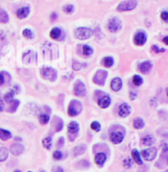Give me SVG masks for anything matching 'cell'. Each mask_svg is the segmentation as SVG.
<instances>
[{
    "instance_id": "20",
    "label": "cell",
    "mask_w": 168,
    "mask_h": 172,
    "mask_svg": "<svg viewBox=\"0 0 168 172\" xmlns=\"http://www.w3.org/2000/svg\"><path fill=\"white\" fill-rule=\"evenodd\" d=\"M131 156H132V158L134 159V161L136 163L139 164V165H142V158H141V156L139 154V152H138V150L133 149L132 152H131Z\"/></svg>"
},
{
    "instance_id": "36",
    "label": "cell",
    "mask_w": 168,
    "mask_h": 172,
    "mask_svg": "<svg viewBox=\"0 0 168 172\" xmlns=\"http://www.w3.org/2000/svg\"><path fill=\"white\" fill-rule=\"evenodd\" d=\"M63 11H64L66 13L70 14L71 13L74 11V6L71 4H67L63 7Z\"/></svg>"
},
{
    "instance_id": "33",
    "label": "cell",
    "mask_w": 168,
    "mask_h": 172,
    "mask_svg": "<svg viewBox=\"0 0 168 172\" xmlns=\"http://www.w3.org/2000/svg\"><path fill=\"white\" fill-rule=\"evenodd\" d=\"M91 128L95 131V132H99L100 131V129H101V124H99L98 121H94L90 125Z\"/></svg>"
},
{
    "instance_id": "34",
    "label": "cell",
    "mask_w": 168,
    "mask_h": 172,
    "mask_svg": "<svg viewBox=\"0 0 168 172\" xmlns=\"http://www.w3.org/2000/svg\"><path fill=\"white\" fill-rule=\"evenodd\" d=\"M22 34L27 39H32L34 37V34H33V32L30 31V29H25L23 31V32H22Z\"/></svg>"
},
{
    "instance_id": "19",
    "label": "cell",
    "mask_w": 168,
    "mask_h": 172,
    "mask_svg": "<svg viewBox=\"0 0 168 172\" xmlns=\"http://www.w3.org/2000/svg\"><path fill=\"white\" fill-rule=\"evenodd\" d=\"M67 129H68V132L70 133H76L79 131L80 129V127H79V124L76 121H72L71 122L68 126H67Z\"/></svg>"
},
{
    "instance_id": "21",
    "label": "cell",
    "mask_w": 168,
    "mask_h": 172,
    "mask_svg": "<svg viewBox=\"0 0 168 172\" xmlns=\"http://www.w3.org/2000/svg\"><path fill=\"white\" fill-rule=\"evenodd\" d=\"M12 137V133L4 128H0V138L3 141H7Z\"/></svg>"
},
{
    "instance_id": "24",
    "label": "cell",
    "mask_w": 168,
    "mask_h": 172,
    "mask_svg": "<svg viewBox=\"0 0 168 172\" xmlns=\"http://www.w3.org/2000/svg\"><path fill=\"white\" fill-rule=\"evenodd\" d=\"M8 156V150L6 147H0V161H4Z\"/></svg>"
},
{
    "instance_id": "43",
    "label": "cell",
    "mask_w": 168,
    "mask_h": 172,
    "mask_svg": "<svg viewBox=\"0 0 168 172\" xmlns=\"http://www.w3.org/2000/svg\"><path fill=\"white\" fill-rule=\"evenodd\" d=\"M4 83V77L2 73H0V86H2Z\"/></svg>"
},
{
    "instance_id": "16",
    "label": "cell",
    "mask_w": 168,
    "mask_h": 172,
    "mask_svg": "<svg viewBox=\"0 0 168 172\" xmlns=\"http://www.w3.org/2000/svg\"><path fill=\"white\" fill-rule=\"evenodd\" d=\"M152 67H153V65L149 61H145V62H143L142 63L139 64V69L142 73L147 74L150 72V70L152 69Z\"/></svg>"
},
{
    "instance_id": "47",
    "label": "cell",
    "mask_w": 168,
    "mask_h": 172,
    "mask_svg": "<svg viewBox=\"0 0 168 172\" xmlns=\"http://www.w3.org/2000/svg\"><path fill=\"white\" fill-rule=\"evenodd\" d=\"M55 172H64L63 171V169L61 167H57L56 169V171H55Z\"/></svg>"
},
{
    "instance_id": "35",
    "label": "cell",
    "mask_w": 168,
    "mask_h": 172,
    "mask_svg": "<svg viewBox=\"0 0 168 172\" xmlns=\"http://www.w3.org/2000/svg\"><path fill=\"white\" fill-rule=\"evenodd\" d=\"M19 104H20V102L18 101V100H13L12 102H11V112H15L16 110L18 109V106H19Z\"/></svg>"
},
{
    "instance_id": "4",
    "label": "cell",
    "mask_w": 168,
    "mask_h": 172,
    "mask_svg": "<svg viewBox=\"0 0 168 172\" xmlns=\"http://www.w3.org/2000/svg\"><path fill=\"white\" fill-rule=\"evenodd\" d=\"M108 30L111 32H117L118 31H120L122 27V23L121 21L117 18H112L109 20L108 24Z\"/></svg>"
},
{
    "instance_id": "22",
    "label": "cell",
    "mask_w": 168,
    "mask_h": 172,
    "mask_svg": "<svg viewBox=\"0 0 168 172\" xmlns=\"http://www.w3.org/2000/svg\"><path fill=\"white\" fill-rule=\"evenodd\" d=\"M61 35H62V30L58 27H55L50 31V36L52 39H54V40H57Z\"/></svg>"
},
{
    "instance_id": "14",
    "label": "cell",
    "mask_w": 168,
    "mask_h": 172,
    "mask_svg": "<svg viewBox=\"0 0 168 172\" xmlns=\"http://www.w3.org/2000/svg\"><path fill=\"white\" fill-rule=\"evenodd\" d=\"M98 104L99 106L101 107V108H104V109H106L108 108V106H110L111 104V98L108 97V96H104V97H100L98 101Z\"/></svg>"
},
{
    "instance_id": "12",
    "label": "cell",
    "mask_w": 168,
    "mask_h": 172,
    "mask_svg": "<svg viewBox=\"0 0 168 172\" xmlns=\"http://www.w3.org/2000/svg\"><path fill=\"white\" fill-rule=\"evenodd\" d=\"M122 80L120 78H115L112 80L111 82V88L114 92H118L120 91L122 87Z\"/></svg>"
},
{
    "instance_id": "15",
    "label": "cell",
    "mask_w": 168,
    "mask_h": 172,
    "mask_svg": "<svg viewBox=\"0 0 168 172\" xmlns=\"http://www.w3.org/2000/svg\"><path fill=\"white\" fill-rule=\"evenodd\" d=\"M30 9L29 7H22L18 9L17 12V16L20 19H24L28 17V15L30 13Z\"/></svg>"
},
{
    "instance_id": "37",
    "label": "cell",
    "mask_w": 168,
    "mask_h": 172,
    "mask_svg": "<svg viewBox=\"0 0 168 172\" xmlns=\"http://www.w3.org/2000/svg\"><path fill=\"white\" fill-rule=\"evenodd\" d=\"M62 156H63V155H62V152H60V151H56L53 153V157L56 160H61V159L62 158Z\"/></svg>"
},
{
    "instance_id": "10",
    "label": "cell",
    "mask_w": 168,
    "mask_h": 172,
    "mask_svg": "<svg viewBox=\"0 0 168 172\" xmlns=\"http://www.w3.org/2000/svg\"><path fill=\"white\" fill-rule=\"evenodd\" d=\"M110 139L114 144H119L124 139V135L122 134V133L120 131L117 132H113L110 135Z\"/></svg>"
},
{
    "instance_id": "31",
    "label": "cell",
    "mask_w": 168,
    "mask_h": 172,
    "mask_svg": "<svg viewBox=\"0 0 168 172\" xmlns=\"http://www.w3.org/2000/svg\"><path fill=\"white\" fill-rule=\"evenodd\" d=\"M39 122L41 124H46L48 123L49 121V116L46 114H42V115L39 116Z\"/></svg>"
},
{
    "instance_id": "23",
    "label": "cell",
    "mask_w": 168,
    "mask_h": 172,
    "mask_svg": "<svg viewBox=\"0 0 168 172\" xmlns=\"http://www.w3.org/2000/svg\"><path fill=\"white\" fill-rule=\"evenodd\" d=\"M9 18L8 13L3 8H0V22L2 23H7L8 22Z\"/></svg>"
},
{
    "instance_id": "8",
    "label": "cell",
    "mask_w": 168,
    "mask_h": 172,
    "mask_svg": "<svg viewBox=\"0 0 168 172\" xmlns=\"http://www.w3.org/2000/svg\"><path fill=\"white\" fill-rule=\"evenodd\" d=\"M108 76V72L104 70H99L94 77V82L98 85L103 86L105 83V80Z\"/></svg>"
},
{
    "instance_id": "6",
    "label": "cell",
    "mask_w": 168,
    "mask_h": 172,
    "mask_svg": "<svg viewBox=\"0 0 168 172\" xmlns=\"http://www.w3.org/2000/svg\"><path fill=\"white\" fill-rule=\"evenodd\" d=\"M74 93L77 97H85L86 95V87L81 81L77 80L74 87Z\"/></svg>"
},
{
    "instance_id": "17",
    "label": "cell",
    "mask_w": 168,
    "mask_h": 172,
    "mask_svg": "<svg viewBox=\"0 0 168 172\" xmlns=\"http://www.w3.org/2000/svg\"><path fill=\"white\" fill-rule=\"evenodd\" d=\"M155 142V138L152 135H146L142 138V141H141V143H142L144 146H152L154 144Z\"/></svg>"
},
{
    "instance_id": "49",
    "label": "cell",
    "mask_w": 168,
    "mask_h": 172,
    "mask_svg": "<svg viewBox=\"0 0 168 172\" xmlns=\"http://www.w3.org/2000/svg\"><path fill=\"white\" fill-rule=\"evenodd\" d=\"M4 110V109H2V108H1V107H0V111H2V110Z\"/></svg>"
},
{
    "instance_id": "1",
    "label": "cell",
    "mask_w": 168,
    "mask_h": 172,
    "mask_svg": "<svg viewBox=\"0 0 168 172\" xmlns=\"http://www.w3.org/2000/svg\"><path fill=\"white\" fill-rule=\"evenodd\" d=\"M74 34L75 36L79 40H87L92 36L93 31L88 27H78L76 29H75Z\"/></svg>"
},
{
    "instance_id": "44",
    "label": "cell",
    "mask_w": 168,
    "mask_h": 172,
    "mask_svg": "<svg viewBox=\"0 0 168 172\" xmlns=\"http://www.w3.org/2000/svg\"><path fill=\"white\" fill-rule=\"evenodd\" d=\"M51 18H52V21L56 20L57 18V13H52V16H51Z\"/></svg>"
},
{
    "instance_id": "50",
    "label": "cell",
    "mask_w": 168,
    "mask_h": 172,
    "mask_svg": "<svg viewBox=\"0 0 168 172\" xmlns=\"http://www.w3.org/2000/svg\"><path fill=\"white\" fill-rule=\"evenodd\" d=\"M28 172H31V171H28Z\"/></svg>"
},
{
    "instance_id": "45",
    "label": "cell",
    "mask_w": 168,
    "mask_h": 172,
    "mask_svg": "<svg viewBox=\"0 0 168 172\" xmlns=\"http://www.w3.org/2000/svg\"><path fill=\"white\" fill-rule=\"evenodd\" d=\"M162 148H163L164 152H167V145L166 143H164L163 146H162Z\"/></svg>"
},
{
    "instance_id": "18",
    "label": "cell",
    "mask_w": 168,
    "mask_h": 172,
    "mask_svg": "<svg viewBox=\"0 0 168 172\" xmlns=\"http://www.w3.org/2000/svg\"><path fill=\"white\" fill-rule=\"evenodd\" d=\"M94 160L96 163L99 165V166H101V165H104V162L106 161L107 156H106V154L104 152H99L98 154H96Z\"/></svg>"
},
{
    "instance_id": "7",
    "label": "cell",
    "mask_w": 168,
    "mask_h": 172,
    "mask_svg": "<svg viewBox=\"0 0 168 172\" xmlns=\"http://www.w3.org/2000/svg\"><path fill=\"white\" fill-rule=\"evenodd\" d=\"M143 158L146 161H153L157 156V149L155 147H148L147 149H144L141 152Z\"/></svg>"
},
{
    "instance_id": "40",
    "label": "cell",
    "mask_w": 168,
    "mask_h": 172,
    "mask_svg": "<svg viewBox=\"0 0 168 172\" xmlns=\"http://www.w3.org/2000/svg\"><path fill=\"white\" fill-rule=\"evenodd\" d=\"M161 18H162V19L163 20L164 22H168V13L167 12H166V11L162 12V13H161Z\"/></svg>"
},
{
    "instance_id": "26",
    "label": "cell",
    "mask_w": 168,
    "mask_h": 172,
    "mask_svg": "<svg viewBox=\"0 0 168 172\" xmlns=\"http://www.w3.org/2000/svg\"><path fill=\"white\" fill-rule=\"evenodd\" d=\"M42 144H43V147L46 148L47 150L51 149L52 147V138L50 137H47L45 138H43L42 140Z\"/></svg>"
},
{
    "instance_id": "13",
    "label": "cell",
    "mask_w": 168,
    "mask_h": 172,
    "mask_svg": "<svg viewBox=\"0 0 168 172\" xmlns=\"http://www.w3.org/2000/svg\"><path fill=\"white\" fill-rule=\"evenodd\" d=\"M10 151H11V153L13 156H19V155H21L24 152V147L21 145V144L15 143V144H13V145L11 146Z\"/></svg>"
},
{
    "instance_id": "5",
    "label": "cell",
    "mask_w": 168,
    "mask_h": 172,
    "mask_svg": "<svg viewBox=\"0 0 168 172\" xmlns=\"http://www.w3.org/2000/svg\"><path fill=\"white\" fill-rule=\"evenodd\" d=\"M82 110V106L80 102L77 101H72L71 102L68 107V115L71 116H76L80 113Z\"/></svg>"
},
{
    "instance_id": "9",
    "label": "cell",
    "mask_w": 168,
    "mask_h": 172,
    "mask_svg": "<svg viewBox=\"0 0 168 172\" xmlns=\"http://www.w3.org/2000/svg\"><path fill=\"white\" fill-rule=\"evenodd\" d=\"M147 35L144 32H138L134 37V42L136 45L141 46L146 43Z\"/></svg>"
},
{
    "instance_id": "2",
    "label": "cell",
    "mask_w": 168,
    "mask_h": 172,
    "mask_svg": "<svg viewBox=\"0 0 168 172\" xmlns=\"http://www.w3.org/2000/svg\"><path fill=\"white\" fill-rule=\"evenodd\" d=\"M138 5L137 0H125L122 1L117 6V11L119 12H126L134 9Z\"/></svg>"
},
{
    "instance_id": "48",
    "label": "cell",
    "mask_w": 168,
    "mask_h": 172,
    "mask_svg": "<svg viewBox=\"0 0 168 172\" xmlns=\"http://www.w3.org/2000/svg\"><path fill=\"white\" fill-rule=\"evenodd\" d=\"M14 172H22V171H15Z\"/></svg>"
},
{
    "instance_id": "28",
    "label": "cell",
    "mask_w": 168,
    "mask_h": 172,
    "mask_svg": "<svg viewBox=\"0 0 168 172\" xmlns=\"http://www.w3.org/2000/svg\"><path fill=\"white\" fill-rule=\"evenodd\" d=\"M85 151V145H79L74 149V155L75 156H79V155L83 154Z\"/></svg>"
},
{
    "instance_id": "32",
    "label": "cell",
    "mask_w": 168,
    "mask_h": 172,
    "mask_svg": "<svg viewBox=\"0 0 168 172\" xmlns=\"http://www.w3.org/2000/svg\"><path fill=\"white\" fill-rule=\"evenodd\" d=\"M15 92L14 91H11L8 92L4 96V100L6 102H8V103H11L12 101L13 100V97H14V94H15Z\"/></svg>"
},
{
    "instance_id": "38",
    "label": "cell",
    "mask_w": 168,
    "mask_h": 172,
    "mask_svg": "<svg viewBox=\"0 0 168 172\" xmlns=\"http://www.w3.org/2000/svg\"><path fill=\"white\" fill-rule=\"evenodd\" d=\"M123 164L125 166V168H130L132 166V161H131V159L130 158H125L123 161Z\"/></svg>"
},
{
    "instance_id": "11",
    "label": "cell",
    "mask_w": 168,
    "mask_h": 172,
    "mask_svg": "<svg viewBox=\"0 0 168 172\" xmlns=\"http://www.w3.org/2000/svg\"><path fill=\"white\" fill-rule=\"evenodd\" d=\"M130 112H131V108L126 103L122 104L119 107V112L118 113H119V115L122 118H125L126 116H128L130 114Z\"/></svg>"
},
{
    "instance_id": "46",
    "label": "cell",
    "mask_w": 168,
    "mask_h": 172,
    "mask_svg": "<svg viewBox=\"0 0 168 172\" xmlns=\"http://www.w3.org/2000/svg\"><path fill=\"white\" fill-rule=\"evenodd\" d=\"M163 42L166 44H168V36H165L163 38Z\"/></svg>"
},
{
    "instance_id": "30",
    "label": "cell",
    "mask_w": 168,
    "mask_h": 172,
    "mask_svg": "<svg viewBox=\"0 0 168 172\" xmlns=\"http://www.w3.org/2000/svg\"><path fill=\"white\" fill-rule=\"evenodd\" d=\"M143 78L140 77V76L139 75H134L133 77V83L135 85V86H140V85H142L143 84Z\"/></svg>"
},
{
    "instance_id": "3",
    "label": "cell",
    "mask_w": 168,
    "mask_h": 172,
    "mask_svg": "<svg viewBox=\"0 0 168 172\" xmlns=\"http://www.w3.org/2000/svg\"><path fill=\"white\" fill-rule=\"evenodd\" d=\"M40 73H41V75L43 77L44 79L46 80H51V81H54L56 80L57 77V71L52 68H50V67H44V68H42L40 69Z\"/></svg>"
},
{
    "instance_id": "41",
    "label": "cell",
    "mask_w": 168,
    "mask_h": 172,
    "mask_svg": "<svg viewBox=\"0 0 168 172\" xmlns=\"http://www.w3.org/2000/svg\"><path fill=\"white\" fill-rule=\"evenodd\" d=\"M59 123L58 124H56V128H55V129H56V131H61L62 129V128H63V122L61 120V119H59V121H58Z\"/></svg>"
},
{
    "instance_id": "27",
    "label": "cell",
    "mask_w": 168,
    "mask_h": 172,
    "mask_svg": "<svg viewBox=\"0 0 168 172\" xmlns=\"http://www.w3.org/2000/svg\"><path fill=\"white\" fill-rule=\"evenodd\" d=\"M82 52L84 54V55L85 56H90L92 54L94 53V49L91 48L90 45L88 44H84L82 46Z\"/></svg>"
},
{
    "instance_id": "42",
    "label": "cell",
    "mask_w": 168,
    "mask_h": 172,
    "mask_svg": "<svg viewBox=\"0 0 168 172\" xmlns=\"http://www.w3.org/2000/svg\"><path fill=\"white\" fill-rule=\"evenodd\" d=\"M57 144H58V147H61L62 146H63V144H64V138H63V137H60Z\"/></svg>"
},
{
    "instance_id": "39",
    "label": "cell",
    "mask_w": 168,
    "mask_h": 172,
    "mask_svg": "<svg viewBox=\"0 0 168 172\" xmlns=\"http://www.w3.org/2000/svg\"><path fill=\"white\" fill-rule=\"evenodd\" d=\"M152 49L157 54L160 53V52H165V51H166L165 49H159L157 45H153V46H152Z\"/></svg>"
},
{
    "instance_id": "29",
    "label": "cell",
    "mask_w": 168,
    "mask_h": 172,
    "mask_svg": "<svg viewBox=\"0 0 168 172\" xmlns=\"http://www.w3.org/2000/svg\"><path fill=\"white\" fill-rule=\"evenodd\" d=\"M113 64H114V59H113V58L110 57V56L104 58V65L106 67V68H110V67H112Z\"/></svg>"
},
{
    "instance_id": "25",
    "label": "cell",
    "mask_w": 168,
    "mask_h": 172,
    "mask_svg": "<svg viewBox=\"0 0 168 172\" xmlns=\"http://www.w3.org/2000/svg\"><path fill=\"white\" fill-rule=\"evenodd\" d=\"M133 126L134 128H136V129H140V128H143L144 127V122L141 118H137L134 120Z\"/></svg>"
}]
</instances>
